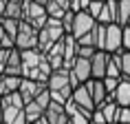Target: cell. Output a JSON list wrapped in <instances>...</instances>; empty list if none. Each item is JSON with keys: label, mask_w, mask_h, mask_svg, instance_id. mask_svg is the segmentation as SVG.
<instances>
[{"label": "cell", "mask_w": 130, "mask_h": 124, "mask_svg": "<svg viewBox=\"0 0 130 124\" xmlns=\"http://www.w3.org/2000/svg\"><path fill=\"white\" fill-rule=\"evenodd\" d=\"M48 91H51L53 102H60V104L69 102L73 97V91H75V86L71 84V71L69 69L53 71V76L48 78Z\"/></svg>", "instance_id": "cell-1"}, {"label": "cell", "mask_w": 130, "mask_h": 124, "mask_svg": "<svg viewBox=\"0 0 130 124\" xmlns=\"http://www.w3.org/2000/svg\"><path fill=\"white\" fill-rule=\"evenodd\" d=\"M64 35H66V31H64L62 20H60V18H48V22L40 29V42H38V49H40L42 53H48L60 40H64Z\"/></svg>", "instance_id": "cell-2"}, {"label": "cell", "mask_w": 130, "mask_h": 124, "mask_svg": "<svg viewBox=\"0 0 130 124\" xmlns=\"http://www.w3.org/2000/svg\"><path fill=\"white\" fill-rule=\"evenodd\" d=\"M22 20H27L29 24H33L35 29H42L48 22L46 5L35 2V0H24V14H22Z\"/></svg>", "instance_id": "cell-3"}, {"label": "cell", "mask_w": 130, "mask_h": 124, "mask_svg": "<svg viewBox=\"0 0 130 124\" xmlns=\"http://www.w3.org/2000/svg\"><path fill=\"white\" fill-rule=\"evenodd\" d=\"M38 42H40V29H35L27 20H20V31L15 35V47L20 51H24V49H38Z\"/></svg>", "instance_id": "cell-4"}, {"label": "cell", "mask_w": 130, "mask_h": 124, "mask_svg": "<svg viewBox=\"0 0 130 124\" xmlns=\"http://www.w3.org/2000/svg\"><path fill=\"white\" fill-rule=\"evenodd\" d=\"M119 49H123V27L119 22H110L106 24V49L104 51L115 53Z\"/></svg>", "instance_id": "cell-5"}, {"label": "cell", "mask_w": 130, "mask_h": 124, "mask_svg": "<svg viewBox=\"0 0 130 124\" xmlns=\"http://www.w3.org/2000/svg\"><path fill=\"white\" fill-rule=\"evenodd\" d=\"M95 24H97V20L88 14V11H77L75 14V24H73V35L79 40V38H84L86 33H90V31L95 29Z\"/></svg>", "instance_id": "cell-6"}, {"label": "cell", "mask_w": 130, "mask_h": 124, "mask_svg": "<svg viewBox=\"0 0 130 124\" xmlns=\"http://www.w3.org/2000/svg\"><path fill=\"white\" fill-rule=\"evenodd\" d=\"M46 86H48L46 82H38V80H31V78H22V84H20V89H18V91H20L22 100L29 104V102H33Z\"/></svg>", "instance_id": "cell-7"}, {"label": "cell", "mask_w": 130, "mask_h": 124, "mask_svg": "<svg viewBox=\"0 0 130 124\" xmlns=\"http://www.w3.org/2000/svg\"><path fill=\"white\" fill-rule=\"evenodd\" d=\"M108 60H110V53L104 51V49H97L95 55L90 58V67H93V78H95V80H104V78H106Z\"/></svg>", "instance_id": "cell-8"}, {"label": "cell", "mask_w": 130, "mask_h": 124, "mask_svg": "<svg viewBox=\"0 0 130 124\" xmlns=\"http://www.w3.org/2000/svg\"><path fill=\"white\" fill-rule=\"evenodd\" d=\"M44 117H46L51 124H71V117L66 113V106L60 102H51L46 111H44Z\"/></svg>", "instance_id": "cell-9"}, {"label": "cell", "mask_w": 130, "mask_h": 124, "mask_svg": "<svg viewBox=\"0 0 130 124\" xmlns=\"http://www.w3.org/2000/svg\"><path fill=\"white\" fill-rule=\"evenodd\" d=\"M86 86H88V91H90V95H93V100H95V104L99 106V104H104L106 100H110V93H108V89H106V84H104V80H88L86 82Z\"/></svg>", "instance_id": "cell-10"}, {"label": "cell", "mask_w": 130, "mask_h": 124, "mask_svg": "<svg viewBox=\"0 0 130 124\" xmlns=\"http://www.w3.org/2000/svg\"><path fill=\"white\" fill-rule=\"evenodd\" d=\"M73 100H75V104L82 106V109H90V111L97 109V104H95V100H93V95H90V91H88L86 84H79V86L73 91Z\"/></svg>", "instance_id": "cell-11"}, {"label": "cell", "mask_w": 130, "mask_h": 124, "mask_svg": "<svg viewBox=\"0 0 130 124\" xmlns=\"http://www.w3.org/2000/svg\"><path fill=\"white\" fill-rule=\"evenodd\" d=\"M110 100H115L119 106H130V78H121V82L117 91L110 95Z\"/></svg>", "instance_id": "cell-12"}, {"label": "cell", "mask_w": 130, "mask_h": 124, "mask_svg": "<svg viewBox=\"0 0 130 124\" xmlns=\"http://www.w3.org/2000/svg\"><path fill=\"white\" fill-rule=\"evenodd\" d=\"M2 109H5V124H29L22 106H2Z\"/></svg>", "instance_id": "cell-13"}, {"label": "cell", "mask_w": 130, "mask_h": 124, "mask_svg": "<svg viewBox=\"0 0 130 124\" xmlns=\"http://www.w3.org/2000/svg\"><path fill=\"white\" fill-rule=\"evenodd\" d=\"M5 76H22V53L18 47L11 49V58H9L7 69H5Z\"/></svg>", "instance_id": "cell-14"}, {"label": "cell", "mask_w": 130, "mask_h": 124, "mask_svg": "<svg viewBox=\"0 0 130 124\" xmlns=\"http://www.w3.org/2000/svg\"><path fill=\"white\" fill-rule=\"evenodd\" d=\"M22 84V76H2L0 80V95H9V93H15Z\"/></svg>", "instance_id": "cell-15"}, {"label": "cell", "mask_w": 130, "mask_h": 124, "mask_svg": "<svg viewBox=\"0 0 130 124\" xmlns=\"http://www.w3.org/2000/svg\"><path fill=\"white\" fill-rule=\"evenodd\" d=\"M99 109L104 111L108 124H117V120H119V109H121V106H119L115 100H106L104 104H99Z\"/></svg>", "instance_id": "cell-16"}, {"label": "cell", "mask_w": 130, "mask_h": 124, "mask_svg": "<svg viewBox=\"0 0 130 124\" xmlns=\"http://www.w3.org/2000/svg\"><path fill=\"white\" fill-rule=\"evenodd\" d=\"M22 14H24V0H9V2H7V9H5V16H2V18L22 20Z\"/></svg>", "instance_id": "cell-17"}, {"label": "cell", "mask_w": 130, "mask_h": 124, "mask_svg": "<svg viewBox=\"0 0 130 124\" xmlns=\"http://www.w3.org/2000/svg\"><path fill=\"white\" fill-rule=\"evenodd\" d=\"M24 113H27V122H29V124H33L35 120H40V117L44 115V109H42L40 104L33 100V102H29L27 106H24Z\"/></svg>", "instance_id": "cell-18"}, {"label": "cell", "mask_w": 130, "mask_h": 124, "mask_svg": "<svg viewBox=\"0 0 130 124\" xmlns=\"http://www.w3.org/2000/svg\"><path fill=\"white\" fill-rule=\"evenodd\" d=\"M93 35H95V49H106V24L97 22L93 29Z\"/></svg>", "instance_id": "cell-19"}, {"label": "cell", "mask_w": 130, "mask_h": 124, "mask_svg": "<svg viewBox=\"0 0 130 124\" xmlns=\"http://www.w3.org/2000/svg\"><path fill=\"white\" fill-rule=\"evenodd\" d=\"M71 11V9H69ZM46 14H48V18H64V14H66V9L64 7H60L55 0H46Z\"/></svg>", "instance_id": "cell-20"}, {"label": "cell", "mask_w": 130, "mask_h": 124, "mask_svg": "<svg viewBox=\"0 0 130 124\" xmlns=\"http://www.w3.org/2000/svg\"><path fill=\"white\" fill-rule=\"evenodd\" d=\"M2 27H5V31H7L11 38H13L15 42V35H18V31H20V20H13V18H2Z\"/></svg>", "instance_id": "cell-21"}, {"label": "cell", "mask_w": 130, "mask_h": 124, "mask_svg": "<svg viewBox=\"0 0 130 124\" xmlns=\"http://www.w3.org/2000/svg\"><path fill=\"white\" fill-rule=\"evenodd\" d=\"M119 24L126 27L130 22V0H119Z\"/></svg>", "instance_id": "cell-22"}, {"label": "cell", "mask_w": 130, "mask_h": 124, "mask_svg": "<svg viewBox=\"0 0 130 124\" xmlns=\"http://www.w3.org/2000/svg\"><path fill=\"white\" fill-rule=\"evenodd\" d=\"M62 24H64V31L73 35V24H75V11H66L64 18H62Z\"/></svg>", "instance_id": "cell-23"}, {"label": "cell", "mask_w": 130, "mask_h": 124, "mask_svg": "<svg viewBox=\"0 0 130 124\" xmlns=\"http://www.w3.org/2000/svg\"><path fill=\"white\" fill-rule=\"evenodd\" d=\"M2 47H7V49H11V47H15V42H13V38L5 31V27H2V22H0V49Z\"/></svg>", "instance_id": "cell-24"}, {"label": "cell", "mask_w": 130, "mask_h": 124, "mask_svg": "<svg viewBox=\"0 0 130 124\" xmlns=\"http://www.w3.org/2000/svg\"><path fill=\"white\" fill-rule=\"evenodd\" d=\"M46 60H48V64L53 67V71H57V69H64V55L46 53Z\"/></svg>", "instance_id": "cell-25"}, {"label": "cell", "mask_w": 130, "mask_h": 124, "mask_svg": "<svg viewBox=\"0 0 130 124\" xmlns=\"http://www.w3.org/2000/svg\"><path fill=\"white\" fill-rule=\"evenodd\" d=\"M104 7H106V2H97V0H93V2H90V7H88V14L93 16V18H99V16H102V11H104Z\"/></svg>", "instance_id": "cell-26"}, {"label": "cell", "mask_w": 130, "mask_h": 124, "mask_svg": "<svg viewBox=\"0 0 130 124\" xmlns=\"http://www.w3.org/2000/svg\"><path fill=\"white\" fill-rule=\"evenodd\" d=\"M13 49V47H11ZM11 49H7V47H2L0 49V71L5 73V69H7V64H9V58H11Z\"/></svg>", "instance_id": "cell-27"}, {"label": "cell", "mask_w": 130, "mask_h": 124, "mask_svg": "<svg viewBox=\"0 0 130 124\" xmlns=\"http://www.w3.org/2000/svg\"><path fill=\"white\" fill-rule=\"evenodd\" d=\"M119 82H121V78H104V84H106V89H108V93H110V95H112V93L117 91Z\"/></svg>", "instance_id": "cell-28"}, {"label": "cell", "mask_w": 130, "mask_h": 124, "mask_svg": "<svg viewBox=\"0 0 130 124\" xmlns=\"http://www.w3.org/2000/svg\"><path fill=\"white\" fill-rule=\"evenodd\" d=\"M95 51L97 49L95 47H88V44H79V58H93V55H95Z\"/></svg>", "instance_id": "cell-29"}, {"label": "cell", "mask_w": 130, "mask_h": 124, "mask_svg": "<svg viewBox=\"0 0 130 124\" xmlns=\"http://www.w3.org/2000/svg\"><path fill=\"white\" fill-rule=\"evenodd\" d=\"M130 124V106H121L119 109V120H117V124Z\"/></svg>", "instance_id": "cell-30"}, {"label": "cell", "mask_w": 130, "mask_h": 124, "mask_svg": "<svg viewBox=\"0 0 130 124\" xmlns=\"http://www.w3.org/2000/svg\"><path fill=\"white\" fill-rule=\"evenodd\" d=\"M123 49H126V51H130V24H126V27H123Z\"/></svg>", "instance_id": "cell-31"}, {"label": "cell", "mask_w": 130, "mask_h": 124, "mask_svg": "<svg viewBox=\"0 0 130 124\" xmlns=\"http://www.w3.org/2000/svg\"><path fill=\"white\" fill-rule=\"evenodd\" d=\"M55 2H57L60 7H64V9H66V11H69V9H71V0H55Z\"/></svg>", "instance_id": "cell-32"}, {"label": "cell", "mask_w": 130, "mask_h": 124, "mask_svg": "<svg viewBox=\"0 0 130 124\" xmlns=\"http://www.w3.org/2000/svg\"><path fill=\"white\" fill-rule=\"evenodd\" d=\"M7 2H9V0H0V20H2V16H5V9H7Z\"/></svg>", "instance_id": "cell-33"}, {"label": "cell", "mask_w": 130, "mask_h": 124, "mask_svg": "<svg viewBox=\"0 0 130 124\" xmlns=\"http://www.w3.org/2000/svg\"><path fill=\"white\" fill-rule=\"evenodd\" d=\"M0 124H5V109H2V95H0Z\"/></svg>", "instance_id": "cell-34"}, {"label": "cell", "mask_w": 130, "mask_h": 124, "mask_svg": "<svg viewBox=\"0 0 130 124\" xmlns=\"http://www.w3.org/2000/svg\"><path fill=\"white\" fill-rule=\"evenodd\" d=\"M79 2H82V11H88V7H90L93 0H79Z\"/></svg>", "instance_id": "cell-35"}, {"label": "cell", "mask_w": 130, "mask_h": 124, "mask_svg": "<svg viewBox=\"0 0 130 124\" xmlns=\"http://www.w3.org/2000/svg\"><path fill=\"white\" fill-rule=\"evenodd\" d=\"M33 124H51V122H48V120H46V117H44V115H42L40 117V120H35V122Z\"/></svg>", "instance_id": "cell-36"}, {"label": "cell", "mask_w": 130, "mask_h": 124, "mask_svg": "<svg viewBox=\"0 0 130 124\" xmlns=\"http://www.w3.org/2000/svg\"><path fill=\"white\" fill-rule=\"evenodd\" d=\"M35 2H42V5H46V0H35Z\"/></svg>", "instance_id": "cell-37"}, {"label": "cell", "mask_w": 130, "mask_h": 124, "mask_svg": "<svg viewBox=\"0 0 130 124\" xmlns=\"http://www.w3.org/2000/svg\"><path fill=\"white\" fill-rule=\"evenodd\" d=\"M2 76H5V73H2V71H0V80H2Z\"/></svg>", "instance_id": "cell-38"}, {"label": "cell", "mask_w": 130, "mask_h": 124, "mask_svg": "<svg viewBox=\"0 0 130 124\" xmlns=\"http://www.w3.org/2000/svg\"><path fill=\"white\" fill-rule=\"evenodd\" d=\"M97 2H106V0H97Z\"/></svg>", "instance_id": "cell-39"}, {"label": "cell", "mask_w": 130, "mask_h": 124, "mask_svg": "<svg viewBox=\"0 0 130 124\" xmlns=\"http://www.w3.org/2000/svg\"><path fill=\"white\" fill-rule=\"evenodd\" d=\"M128 24H130V22H128Z\"/></svg>", "instance_id": "cell-40"}, {"label": "cell", "mask_w": 130, "mask_h": 124, "mask_svg": "<svg viewBox=\"0 0 130 124\" xmlns=\"http://www.w3.org/2000/svg\"><path fill=\"white\" fill-rule=\"evenodd\" d=\"M119 124H121V122H119Z\"/></svg>", "instance_id": "cell-41"}]
</instances>
